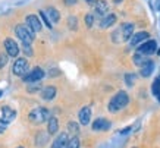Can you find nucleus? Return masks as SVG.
Returning a JSON list of instances; mask_svg holds the SVG:
<instances>
[{"mask_svg":"<svg viewBox=\"0 0 160 148\" xmlns=\"http://www.w3.org/2000/svg\"><path fill=\"white\" fill-rule=\"evenodd\" d=\"M44 12H46V15L49 16V19L52 21V24H58L59 21H60V13H59L58 9H54V7H47Z\"/></svg>","mask_w":160,"mask_h":148,"instance_id":"19","label":"nucleus"},{"mask_svg":"<svg viewBox=\"0 0 160 148\" xmlns=\"http://www.w3.org/2000/svg\"><path fill=\"white\" fill-rule=\"evenodd\" d=\"M22 50H24V53L27 54V56H32V48H31V44H24L22 46Z\"/></svg>","mask_w":160,"mask_h":148,"instance_id":"30","label":"nucleus"},{"mask_svg":"<svg viewBox=\"0 0 160 148\" xmlns=\"http://www.w3.org/2000/svg\"><path fill=\"white\" fill-rule=\"evenodd\" d=\"M50 117H52L50 110L46 109V107H35V109H32L29 111V115H28V120L34 125L46 123V122H49Z\"/></svg>","mask_w":160,"mask_h":148,"instance_id":"2","label":"nucleus"},{"mask_svg":"<svg viewBox=\"0 0 160 148\" xmlns=\"http://www.w3.org/2000/svg\"><path fill=\"white\" fill-rule=\"evenodd\" d=\"M68 24H69V28L71 29H77V18H75V16H69Z\"/></svg>","mask_w":160,"mask_h":148,"instance_id":"29","label":"nucleus"},{"mask_svg":"<svg viewBox=\"0 0 160 148\" xmlns=\"http://www.w3.org/2000/svg\"><path fill=\"white\" fill-rule=\"evenodd\" d=\"M115 22H116V15L115 13H107L106 16H103L102 21H100V28L102 29L110 28Z\"/></svg>","mask_w":160,"mask_h":148,"instance_id":"17","label":"nucleus"},{"mask_svg":"<svg viewBox=\"0 0 160 148\" xmlns=\"http://www.w3.org/2000/svg\"><path fill=\"white\" fill-rule=\"evenodd\" d=\"M22 78H24V81H27V82H40L44 78V72L41 67H34L29 73H27V75Z\"/></svg>","mask_w":160,"mask_h":148,"instance_id":"8","label":"nucleus"},{"mask_svg":"<svg viewBox=\"0 0 160 148\" xmlns=\"http://www.w3.org/2000/svg\"><path fill=\"white\" fill-rule=\"evenodd\" d=\"M147 40H148V32H147V31H140V32H137L132 35L131 40H129V43H131V46H138L140 43L147 41Z\"/></svg>","mask_w":160,"mask_h":148,"instance_id":"16","label":"nucleus"},{"mask_svg":"<svg viewBox=\"0 0 160 148\" xmlns=\"http://www.w3.org/2000/svg\"><path fill=\"white\" fill-rule=\"evenodd\" d=\"M15 32H16V37L22 41V44H31L32 40H34L35 32L29 28L27 24H21L15 28Z\"/></svg>","mask_w":160,"mask_h":148,"instance_id":"4","label":"nucleus"},{"mask_svg":"<svg viewBox=\"0 0 160 148\" xmlns=\"http://www.w3.org/2000/svg\"><path fill=\"white\" fill-rule=\"evenodd\" d=\"M92 7H94V13L102 16V18L109 13V3H107L106 0H97L96 5L92 6Z\"/></svg>","mask_w":160,"mask_h":148,"instance_id":"11","label":"nucleus"},{"mask_svg":"<svg viewBox=\"0 0 160 148\" xmlns=\"http://www.w3.org/2000/svg\"><path fill=\"white\" fill-rule=\"evenodd\" d=\"M125 82L128 86H134V84H135V75H134V73H126Z\"/></svg>","mask_w":160,"mask_h":148,"instance_id":"25","label":"nucleus"},{"mask_svg":"<svg viewBox=\"0 0 160 148\" xmlns=\"http://www.w3.org/2000/svg\"><path fill=\"white\" fill-rule=\"evenodd\" d=\"M110 126H112L110 120L104 119V117H98V119H96L91 125L92 131H96V132H97V131H107V129H110Z\"/></svg>","mask_w":160,"mask_h":148,"instance_id":"12","label":"nucleus"},{"mask_svg":"<svg viewBox=\"0 0 160 148\" xmlns=\"http://www.w3.org/2000/svg\"><path fill=\"white\" fill-rule=\"evenodd\" d=\"M27 71H28V60L25 57H18L13 63L12 73H13L15 76H25Z\"/></svg>","mask_w":160,"mask_h":148,"instance_id":"5","label":"nucleus"},{"mask_svg":"<svg viewBox=\"0 0 160 148\" xmlns=\"http://www.w3.org/2000/svg\"><path fill=\"white\" fill-rule=\"evenodd\" d=\"M5 50H6V54H8L9 57H18V54H19V52H21L18 43L12 38L5 40Z\"/></svg>","mask_w":160,"mask_h":148,"instance_id":"6","label":"nucleus"},{"mask_svg":"<svg viewBox=\"0 0 160 148\" xmlns=\"http://www.w3.org/2000/svg\"><path fill=\"white\" fill-rule=\"evenodd\" d=\"M156 50H157V43L154 40H147L138 47V53L144 54V56H150V54L156 53Z\"/></svg>","mask_w":160,"mask_h":148,"instance_id":"7","label":"nucleus"},{"mask_svg":"<svg viewBox=\"0 0 160 148\" xmlns=\"http://www.w3.org/2000/svg\"><path fill=\"white\" fill-rule=\"evenodd\" d=\"M59 131V122L56 117H50L49 122H47V132H49L50 135H54L58 134Z\"/></svg>","mask_w":160,"mask_h":148,"instance_id":"20","label":"nucleus"},{"mask_svg":"<svg viewBox=\"0 0 160 148\" xmlns=\"http://www.w3.org/2000/svg\"><path fill=\"white\" fill-rule=\"evenodd\" d=\"M25 24L28 25L34 32H40L41 28H43V24H41V21H40V18L37 16V15H28V16H27V21H25Z\"/></svg>","mask_w":160,"mask_h":148,"instance_id":"9","label":"nucleus"},{"mask_svg":"<svg viewBox=\"0 0 160 148\" xmlns=\"http://www.w3.org/2000/svg\"><path fill=\"white\" fill-rule=\"evenodd\" d=\"M8 63V54H0V67H5Z\"/></svg>","mask_w":160,"mask_h":148,"instance_id":"31","label":"nucleus"},{"mask_svg":"<svg viewBox=\"0 0 160 148\" xmlns=\"http://www.w3.org/2000/svg\"><path fill=\"white\" fill-rule=\"evenodd\" d=\"M66 148H79V139L77 138V136H73V138L69 139L68 145H66Z\"/></svg>","mask_w":160,"mask_h":148,"instance_id":"26","label":"nucleus"},{"mask_svg":"<svg viewBox=\"0 0 160 148\" xmlns=\"http://www.w3.org/2000/svg\"><path fill=\"white\" fill-rule=\"evenodd\" d=\"M153 71H154V62L147 60V62L140 67V75L142 78H148L151 73H153Z\"/></svg>","mask_w":160,"mask_h":148,"instance_id":"18","label":"nucleus"},{"mask_svg":"<svg viewBox=\"0 0 160 148\" xmlns=\"http://www.w3.org/2000/svg\"><path fill=\"white\" fill-rule=\"evenodd\" d=\"M132 60H134V63H135L137 66H140V67L147 62L146 56H144V54H141V53H138V52H137L135 54H134V59H132Z\"/></svg>","mask_w":160,"mask_h":148,"instance_id":"23","label":"nucleus"},{"mask_svg":"<svg viewBox=\"0 0 160 148\" xmlns=\"http://www.w3.org/2000/svg\"><path fill=\"white\" fill-rule=\"evenodd\" d=\"M38 15H40V18H41V21H43L44 24H46V27L52 29V21L49 19V16L46 15V12H44V10H40Z\"/></svg>","mask_w":160,"mask_h":148,"instance_id":"24","label":"nucleus"},{"mask_svg":"<svg viewBox=\"0 0 160 148\" xmlns=\"http://www.w3.org/2000/svg\"><path fill=\"white\" fill-rule=\"evenodd\" d=\"M79 123L84 125V126H87L90 122H91V109L90 107H82V109L79 110Z\"/></svg>","mask_w":160,"mask_h":148,"instance_id":"14","label":"nucleus"},{"mask_svg":"<svg viewBox=\"0 0 160 148\" xmlns=\"http://www.w3.org/2000/svg\"><path fill=\"white\" fill-rule=\"evenodd\" d=\"M92 24H94V15L87 13L85 15V25H87V28H92Z\"/></svg>","mask_w":160,"mask_h":148,"instance_id":"27","label":"nucleus"},{"mask_svg":"<svg viewBox=\"0 0 160 148\" xmlns=\"http://www.w3.org/2000/svg\"><path fill=\"white\" fill-rule=\"evenodd\" d=\"M128 103H129V96L126 94L125 91H118L116 94L110 98L107 109H109L110 113H116V111L122 110L123 107H126Z\"/></svg>","mask_w":160,"mask_h":148,"instance_id":"1","label":"nucleus"},{"mask_svg":"<svg viewBox=\"0 0 160 148\" xmlns=\"http://www.w3.org/2000/svg\"><path fill=\"white\" fill-rule=\"evenodd\" d=\"M131 131H132V128H131V126H128V128H125V129H122V131H119V134H121V135H126V134H129Z\"/></svg>","mask_w":160,"mask_h":148,"instance_id":"34","label":"nucleus"},{"mask_svg":"<svg viewBox=\"0 0 160 148\" xmlns=\"http://www.w3.org/2000/svg\"><path fill=\"white\" fill-rule=\"evenodd\" d=\"M151 92H153V96L157 98V101L160 103V76L157 79H154L153 82V85H151Z\"/></svg>","mask_w":160,"mask_h":148,"instance_id":"22","label":"nucleus"},{"mask_svg":"<svg viewBox=\"0 0 160 148\" xmlns=\"http://www.w3.org/2000/svg\"><path fill=\"white\" fill-rule=\"evenodd\" d=\"M68 142H69L68 134H60V135H58V136H56V139L53 141L52 148H66Z\"/></svg>","mask_w":160,"mask_h":148,"instance_id":"15","label":"nucleus"},{"mask_svg":"<svg viewBox=\"0 0 160 148\" xmlns=\"http://www.w3.org/2000/svg\"><path fill=\"white\" fill-rule=\"evenodd\" d=\"M18 148H22V147H18Z\"/></svg>","mask_w":160,"mask_h":148,"instance_id":"37","label":"nucleus"},{"mask_svg":"<svg viewBox=\"0 0 160 148\" xmlns=\"http://www.w3.org/2000/svg\"><path fill=\"white\" fill-rule=\"evenodd\" d=\"M56 92H58V91H56V86L46 85V86H43V90L40 92V97L46 101H52L54 97H56Z\"/></svg>","mask_w":160,"mask_h":148,"instance_id":"13","label":"nucleus"},{"mask_svg":"<svg viewBox=\"0 0 160 148\" xmlns=\"http://www.w3.org/2000/svg\"><path fill=\"white\" fill-rule=\"evenodd\" d=\"M2 94H3V91H0V97H2Z\"/></svg>","mask_w":160,"mask_h":148,"instance_id":"36","label":"nucleus"},{"mask_svg":"<svg viewBox=\"0 0 160 148\" xmlns=\"http://www.w3.org/2000/svg\"><path fill=\"white\" fill-rule=\"evenodd\" d=\"M50 134L49 132H38L37 134V138H35V144L38 145V147H44L46 142H47V139H49Z\"/></svg>","mask_w":160,"mask_h":148,"instance_id":"21","label":"nucleus"},{"mask_svg":"<svg viewBox=\"0 0 160 148\" xmlns=\"http://www.w3.org/2000/svg\"><path fill=\"white\" fill-rule=\"evenodd\" d=\"M132 35H134V24L126 22L121 25V28L116 32H113V38L115 43H121V41H129Z\"/></svg>","mask_w":160,"mask_h":148,"instance_id":"3","label":"nucleus"},{"mask_svg":"<svg viewBox=\"0 0 160 148\" xmlns=\"http://www.w3.org/2000/svg\"><path fill=\"white\" fill-rule=\"evenodd\" d=\"M6 128H8V123H6L5 120H2V119H0V135H2L3 132H5Z\"/></svg>","mask_w":160,"mask_h":148,"instance_id":"32","label":"nucleus"},{"mask_svg":"<svg viewBox=\"0 0 160 148\" xmlns=\"http://www.w3.org/2000/svg\"><path fill=\"white\" fill-rule=\"evenodd\" d=\"M68 129L72 132V134H78V131H79V128H78V125L75 123V122H69V123H68Z\"/></svg>","mask_w":160,"mask_h":148,"instance_id":"28","label":"nucleus"},{"mask_svg":"<svg viewBox=\"0 0 160 148\" xmlns=\"http://www.w3.org/2000/svg\"><path fill=\"white\" fill-rule=\"evenodd\" d=\"M85 2H87V5L94 6V5H96V2H97V0H85Z\"/></svg>","mask_w":160,"mask_h":148,"instance_id":"35","label":"nucleus"},{"mask_svg":"<svg viewBox=\"0 0 160 148\" xmlns=\"http://www.w3.org/2000/svg\"><path fill=\"white\" fill-rule=\"evenodd\" d=\"M63 3L66 6H75L78 3V0H63Z\"/></svg>","mask_w":160,"mask_h":148,"instance_id":"33","label":"nucleus"},{"mask_svg":"<svg viewBox=\"0 0 160 148\" xmlns=\"http://www.w3.org/2000/svg\"><path fill=\"white\" fill-rule=\"evenodd\" d=\"M0 113H2V120H5L8 125H9L10 122H13L15 117H16V111H15L12 107H9V106H3V107L0 109Z\"/></svg>","mask_w":160,"mask_h":148,"instance_id":"10","label":"nucleus"}]
</instances>
